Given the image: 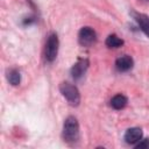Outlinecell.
I'll return each instance as SVG.
<instances>
[{
  "label": "cell",
  "instance_id": "6da1fadb",
  "mask_svg": "<svg viewBox=\"0 0 149 149\" xmlns=\"http://www.w3.org/2000/svg\"><path fill=\"white\" fill-rule=\"evenodd\" d=\"M63 139L68 143H74L79 139V123L74 116H68L63 125Z\"/></svg>",
  "mask_w": 149,
  "mask_h": 149
},
{
  "label": "cell",
  "instance_id": "7a4b0ae2",
  "mask_svg": "<svg viewBox=\"0 0 149 149\" xmlns=\"http://www.w3.org/2000/svg\"><path fill=\"white\" fill-rule=\"evenodd\" d=\"M59 91H61L62 95L66 99L69 105H71V106H78L79 105V102H80V94H79L78 88L74 85L64 81V83H62L59 85Z\"/></svg>",
  "mask_w": 149,
  "mask_h": 149
},
{
  "label": "cell",
  "instance_id": "3957f363",
  "mask_svg": "<svg viewBox=\"0 0 149 149\" xmlns=\"http://www.w3.org/2000/svg\"><path fill=\"white\" fill-rule=\"evenodd\" d=\"M58 45H59V42H58L57 35L50 34L47 40L45 49H44V56L48 62H54L56 59L57 54H58Z\"/></svg>",
  "mask_w": 149,
  "mask_h": 149
},
{
  "label": "cell",
  "instance_id": "277c9868",
  "mask_svg": "<svg viewBox=\"0 0 149 149\" xmlns=\"http://www.w3.org/2000/svg\"><path fill=\"white\" fill-rule=\"evenodd\" d=\"M97 40L95 31L91 27H83L78 34V41L84 47H91Z\"/></svg>",
  "mask_w": 149,
  "mask_h": 149
},
{
  "label": "cell",
  "instance_id": "5b68a950",
  "mask_svg": "<svg viewBox=\"0 0 149 149\" xmlns=\"http://www.w3.org/2000/svg\"><path fill=\"white\" fill-rule=\"evenodd\" d=\"M141 139H142V129L139 127L129 128L125 133V141L128 144H136Z\"/></svg>",
  "mask_w": 149,
  "mask_h": 149
},
{
  "label": "cell",
  "instance_id": "8992f818",
  "mask_svg": "<svg viewBox=\"0 0 149 149\" xmlns=\"http://www.w3.org/2000/svg\"><path fill=\"white\" fill-rule=\"evenodd\" d=\"M87 66H88L87 59H79V61L72 66V69H71V74H72V77H73L74 79L81 78V77L84 76V73H85Z\"/></svg>",
  "mask_w": 149,
  "mask_h": 149
},
{
  "label": "cell",
  "instance_id": "52a82bcc",
  "mask_svg": "<svg viewBox=\"0 0 149 149\" xmlns=\"http://www.w3.org/2000/svg\"><path fill=\"white\" fill-rule=\"evenodd\" d=\"M133 64H134L133 58L130 56H128V55H123V56L119 57L116 59V62H115L116 69L119 71H121V72H126V71L130 70L133 68Z\"/></svg>",
  "mask_w": 149,
  "mask_h": 149
},
{
  "label": "cell",
  "instance_id": "ba28073f",
  "mask_svg": "<svg viewBox=\"0 0 149 149\" xmlns=\"http://www.w3.org/2000/svg\"><path fill=\"white\" fill-rule=\"evenodd\" d=\"M133 16L137 22V24L140 26L141 30L149 37V17L141 13H133Z\"/></svg>",
  "mask_w": 149,
  "mask_h": 149
},
{
  "label": "cell",
  "instance_id": "9c48e42d",
  "mask_svg": "<svg viewBox=\"0 0 149 149\" xmlns=\"http://www.w3.org/2000/svg\"><path fill=\"white\" fill-rule=\"evenodd\" d=\"M128 100L123 94H116L111 99V106L114 109H122L126 107Z\"/></svg>",
  "mask_w": 149,
  "mask_h": 149
},
{
  "label": "cell",
  "instance_id": "30bf717a",
  "mask_svg": "<svg viewBox=\"0 0 149 149\" xmlns=\"http://www.w3.org/2000/svg\"><path fill=\"white\" fill-rule=\"evenodd\" d=\"M7 79L8 81L13 85V86H16L20 84L21 81V74H20V71L16 70V69H12L7 72Z\"/></svg>",
  "mask_w": 149,
  "mask_h": 149
},
{
  "label": "cell",
  "instance_id": "8fae6325",
  "mask_svg": "<svg viewBox=\"0 0 149 149\" xmlns=\"http://www.w3.org/2000/svg\"><path fill=\"white\" fill-rule=\"evenodd\" d=\"M122 44H123V40H121L120 37H118L115 34H112V35H109L106 38V45L108 48H119Z\"/></svg>",
  "mask_w": 149,
  "mask_h": 149
},
{
  "label": "cell",
  "instance_id": "7c38bea8",
  "mask_svg": "<svg viewBox=\"0 0 149 149\" xmlns=\"http://www.w3.org/2000/svg\"><path fill=\"white\" fill-rule=\"evenodd\" d=\"M136 149H142V148H149V139H144V140H140L136 144H135Z\"/></svg>",
  "mask_w": 149,
  "mask_h": 149
}]
</instances>
